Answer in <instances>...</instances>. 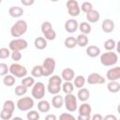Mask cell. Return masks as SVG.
Returning a JSON list of instances; mask_svg holds the SVG:
<instances>
[{
    "mask_svg": "<svg viewBox=\"0 0 120 120\" xmlns=\"http://www.w3.org/2000/svg\"><path fill=\"white\" fill-rule=\"evenodd\" d=\"M76 40H77V46H80V47H86L88 45V38L86 35H83V34H80L78 35V37L76 38Z\"/></svg>",
    "mask_w": 120,
    "mask_h": 120,
    "instance_id": "83f0119b",
    "label": "cell"
},
{
    "mask_svg": "<svg viewBox=\"0 0 120 120\" xmlns=\"http://www.w3.org/2000/svg\"><path fill=\"white\" fill-rule=\"evenodd\" d=\"M64 27H65V30L68 33H74V32H76L78 30L79 22L75 19H68V20L66 21Z\"/></svg>",
    "mask_w": 120,
    "mask_h": 120,
    "instance_id": "9a60e30c",
    "label": "cell"
},
{
    "mask_svg": "<svg viewBox=\"0 0 120 120\" xmlns=\"http://www.w3.org/2000/svg\"><path fill=\"white\" fill-rule=\"evenodd\" d=\"M64 105L66 107V109L68 112H75L78 108L77 105V97H75V95L73 94H68L65 96L64 98Z\"/></svg>",
    "mask_w": 120,
    "mask_h": 120,
    "instance_id": "9c48e42d",
    "label": "cell"
},
{
    "mask_svg": "<svg viewBox=\"0 0 120 120\" xmlns=\"http://www.w3.org/2000/svg\"><path fill=\"white\" fill-rule=\"evenodd\" d=\"M99 18H100L99 12L96 9H92L86 13V20H87L88 23L89 22H98Z\"/></svg>",
    "mask_w": 120,
    "mask_h": 120,
    "instance_id": "ffe728a7",
    "label": "cell"
},
{
    "mask_svg": "<svg viewBox=\"0 0 120 120\" xmlns=\"http://www.w3.org/2000/svg\"><path fill=\"white\" fill-rule=\"evenodd\" d=\"M101 29L104 33H112L114 29V22L111 19H105L103 20L101 23Z\"/></svg>",
    "mask_w": 120,
    "mask_h": 120,
    "instance_id": "e0dca14e",
    "label": "cell"
},
{
    "mask_svg": "<svg viewBox=\"0 0 120 120\" xmlns=\"http://www.w3.org/2000/svg\"><path fill=\"white\" fill-rule=\"evenodd\" d=\"M103 46H104V49L107 50V52H112L116 47V42H115L114 39L109 38V39H107V40L104 41Z\"/></svg>",
    "mask_w": 120,
    "mask_h": 120,
    "instance_id": "1f68e13d",
    "label": "cell"
},
{
    "mask_svg": "<svg viewBox=\"0 0 120 120\" xmlns=\"http://www.w3.org/2000/svg\"><path fill=\"white\" fill-rule=\"evenodd\" d=\"M61 78L65 82H71L75 78V72L70 68H66L61 72Z\"/></svg>",
    "mask_w": 120,
    "mask_h": 120,
    "instance_id": "2e32d148",
    "label": "cell"
},
{
    "mask_svg": "<svg viewBox=\"0 0 120 120\" xmlns=\"http://www.w3.org/2000/svg\"><path fill=\"white\" fill-rule=\"evenodd\" d=\"M118 62V55L114 52H106L100 55V63L104 67H112Z\"/></svg>",
    "mask_w": 120,
    "mask_h": 120,
    "instance_id": "3957f363",
    "label": "cell"
},
{
    "mask_svg": "<svg viewBox=\"0 0 120 120\" xmlns=\"http://www.w3.org/2000/svg\"><path fill=\"white\" fill-rule=\"evenodd\" d=\"M31 93H32V97L34 98L41 100L45 96V86H44L43 82H35V84L32 86Z\"/></svg>",
    "mask_w": 120,
    "mask_h": 120,
    "instance_id": "30bf717a",
    "label": "cell"
},
{
    "mask_svg": "<svg viewBox=\"0 0 120 120\" xmlns=\"http://www.w3.org/2000/svg\"><path fill=\"white\" fill-rule=\"evenodd\" d=\"M91 120H103V116L100 113H95L93 114Z\"/></svg>",
    "mask_w": 120,
    "mask_h": 120,
    "instance_id": "f6af8a7d",
    "label": "cell"
},
{
    "mask_svg": "<svg viewBox=\"0 0 120 120\" xmlns=\"http://www.w3.org/2000/svg\"><path fill=\"white\" fill-rule=\"evenodd\" d=\"M87 82L89 84H103L105 83L106 80L103 76H101L99 73H97V72H93V73H90L87 77Z\"/></svg>",
    "mask_w": 120,
    "mask_h": 120,
    "instance_id": "4fadbf2b",
    "label": "cell"
},
{
    "mask_svg": "<svg viewBox=\"0 0 120 120\" xmlns=\"http://www.w3.org/2000/svg\"><path fill=\"white\" fill-rule=\"evenodd\" d=\"M59 120H77L71 113L68 112H63L59 116Z\"/></svg>",
    "mask_w": 120,
    "mask_h": 120,
    "instance_id": "ab89813d",
    "label": "cell"
},
{
    "mask_svg": "<svg viewBox=\"0 0 120 120\" xmlns=\"http://www.w3.org/2000/svg\"><path fill=\"white\" fill-rule=\"evenodd\" d=\"M34 45L38 50H44L47 47V40L43 37H38L34 40Z\"/></svg>",
    "mask_w": 120,
    "mask_h": 120,
    "instance_id": "603a6c76",
    "label": "cell"
},
{
    "mask_svg": "<svg viewBox=\"0 0 120 120\" xmlns=\"http://www.w3.org/2000/svg\"><path fill=\"white\" fill-rule=\"evenodd\" d=\"M3 83L4 85L8 86V87H10V86H13L15 84V77L12 76L11 74L10 75H5L3 77Z\"/></svg>",
    "mask_w": 120,
    "mask_h": 120,
    "instance_id": "d6a6232c",
    "label": "cell"
},
{
    "mask_svg": "<svg viewBox=\"0 0 120 120\" xmlns=\"http://www.w3.org/2000/svg\"><path fill=\"white\" fill-rule=\"evenodd\" d=\"M61 90L66 94H72L73 90H74V85L71 82H65L62 83V86H61Z\"/></svg>",
    "mask_w": 120,
    "mask_h": 120,
    "instance_id": "f546056e",
    "label": "cell"
},
{
    "mask_svg": "<svg viewBox=\"0 0 120 120\" xmlns=\"http://www.w3.org/2000/svg\"><path fill=\"white\" fill-rule=\"evenodd\" d=\"M41 33L43 34V38L46 40H53L56 38V33L55 31L52 29V25L50 22L45 21L44 22H42L41 24Z\"/></svg>",
    "mask_w": 120,
    "mask_h": 120,
    "instance_id": "8992f818",
    "label": "cell"
},
{
    "mask_svg": "<svg viewBox=\"0 0 120 120\" xmlns=\"http://www.w3.org/2000/svg\"><path fill=\"white\" fill-rule=\"evenodd\" d=\"M86 54L91 58H95L100 54V48L96 45H89L86 48Z\"/></svg>",
    "mask_w": 120,
    "mask_h": 120,
    "instance_id": "ac0fdd59",
    "label": "cell"
},
{
    "mask_svg": "<svg viewBox=\"0 0 120 120\" xmlns=\"http://www.w3.org/2000/svg\"><path fill=\"white\" fill-rule=\"evenodd\" d=\"M66 6H67V8H68V14L70 16H72V17L79 16V14L81 12V8H80V6H79L78 1L68 0L67 2Z\"/></svg>",
    "mask_w": 120,
    "mask_h": 120,
    "instance_id": "7c38bea8",
    "label": "cell"
},
{
    "mask_svg": "<svg viewBox=\"0 0 120 120\" xmlns=\"http://www.w3.org/2000/svg\"><path fill=\"white\" fill-rule=\"evenodd\" d=\"M85 82H86V80L82 75H78L73 79V85L76 88L81 89V88H82L84 86Z\"/></svg>",
    "mask_w": 120,
    "mask_h": 120,
    "instance_id": "d4e9b609",
    "label": "cell"
},
{
    "mask_svg": "<svg viewBox=\"0 0 120 120\" xmlns=\"http://www.w3.org/2000/svg\"><path fill=\"white\" fill-rule=\"evenodd\" d=\"M103 120H117V117L114 114H107L105 117H103Z\"/></svg>",
    "mask_w": 120,
    "mask_h": 120,
    "instance_id": "bcb514c9",
    "label": "cell"
},
{
    "mask_svg": "<svg viewBox=\"0 0 120 120\" xmlns=\"http://www.w3.org/2000/svg\"><path fill=\"white\" fill-rule=\"evenodd\" d=\"M27 22L24 20H18L10 28V35L13 38H20L27 31Z\"/></svg>",
    "mask_w": 120,
    "mask_h": 120,
    "instance_id": "7a4b0ae2",
    "label": "cell"
},
{
    "mask_svg": "<svg viewBox=\"0 0 120 120\" xmlns=\"http://www.w3.org/2000/svg\"><path fill=\"white\" fill-rule=\"evenodd\" d=\"M16 105H17V108L21 112H28L34 107L35 103H34V99L32 98L23 97V98H21L18 99Z\"/></svg>",
    "mask_w": 120,
    "mask_h": 120,
    "instance_id": "52a82bcc",
    "label": "cell"
},
{
    "mask_svg": "<svg viewBox=\"0 0 120 120\" xmlns=\"http://www.w3.org/2000/svg\"><path fill=\"white\" fill-rule=\"evenodd\" d=\"M10 50L8 48H0V59H7L10 56Z\"/></svg>",
    "mask_w": 120,
    "mask_h": 120,
    "instance_id": "74e56055",
    "label": "cell"
},
{
    "mask_svg": "<svg viewBox=\"0 0 120 120\" xmlns=\"http://www.w3.org/2000/svg\"><path fill=\"white\" fill-rule=\"evenodd\" d=\"M21 3H22L23 6H32V5L35 3V1H34V0H22Z\"/></svg>",
    "mask_w": 120,
    "mask_h": 120,
    "instance_id": "ee69618b",
    "label": "cell"
},
{
    "mask_svg": "<svg viewBox=\"0 0 120 120\" xmlns=\"http://www.w3.org/2000/svg\"><path fill=\"white\" fill-rule=\"evenodd\" d=\"M27 89H28V88H26L25 86L20 84V85H17V86L15 87L14 92H15V95H16V96H18V97H22V96H24V95L27 93Z\"/></svg>",
    "mask_w": 120,
    "mask_h": 120,
    "instance_id": "d590c367",
    "label": "cell"
},
{
    "mask_svg": "<svg viewBox=\"0 0 120 120\" xmlns=\"http://www.w3.org/2000/svg\"><path fill=\"white\" fill-rule=\"evenodd\" d=\"M63 83V80L58 75H52L48 82L47 90L52 95H57L61 91V86Z\"/></svg>",
    "mask_w": 120,
    "mask_h": 120,
    "instance_id": "6da1fadb",
    "label": "cell"
},
{
    "mask_svg": "<svg viewBox=\"0 0 120 120\" xmlns=\"http://www.w3.org/2000/svg\"><path fill=\"white\" fill-rule=\"evenodd\" d=\"M92 112V108L90 104L83 102L79 107V114L77 120H90V114Z\"/></svg>",
    "mask_w": 120,
    "mask_h": 120,
    "instance_id": "8fae6325",
    "label": "cell"
},
{
    "mask_svg": "<svg viewBox=\"0 0 120 120\" xmlns=\"http://www.w3.org/2000/svg\"><path fill=\"white\" fill-rule=\"evenodd\" d=\"M8 71L15 78H24L27 75V69L24 66L19 63H13L8 67Z\"/></svg>",
    "mask_w": 120,
    "mask_h": 120,
    "instance_id": "277c9868",
    "label": "cell"
},
{
    "mask_svg": "<svg viewBox=\"0 0 120 120\" xmlns=\"http://www.w3.org/2000/svg\"><path fill=\"white\" fill-rule=\"evenodd\" d=\"M64 45L66 48L68 49H73L77 46V40H76V38L70 36V37H68L65 40H64Z\"/></svg>",
    "mask_w": 120,
    "mask_h": 120,
    "instance_id": "484cf974",
    "label": "cell"
},
{
    "mask_svg": "<svg viewBox=\"0 0 120 120\" xmlns=\"http://www.w3.org/2000/svg\"><path fill=\"white\" fill-rule=\"evenodd\" d=\"M31 75L33 78H40L43 76L41 66H34L31 70Z\"/></svg>",
    "mask_w": 120,
    "mask_h": 120,
    "instance_id": "e575fe53",
    "label": "cell"
},
{
    "mask_svg": "<svg viewBox=\"0 0 120 120\" xmlns=\"http://www.w3.org/2000/svg\"><path fill=\"white\" fill-rule=\"evenodd\" d=\"M38 109L40 112H48L51 109V104L48 100L41 99L38 102Z\"/></svg>",
    "mask_w": 120,
    "mask_h": 120,
    "instance_id": "cb8c5ba5",
    "label": "cell"
},
{
    "mask_svg": "<svg viewBox=\"0 0 120 120\" xmlns=\"http://www.w3.org/2000/svg\"><path fill=\"white\" fill-rule=\"evenodd\" d=\"M45 120H57V117H56L55 114L50 113V114H47L45 116Z\"/></svg>",
    "mask_w": 120,
    "mask_h": 120,
    "instance_id": "7dc6e473",
    "label": "cell"
},
{
    "mask_svg": "<svg viewBox=\"0 0 120 120\" xmlns=\"http://www.w3.org/2000/svg\"><path fill=\"white\" fill-rule=\"evenodd\" d=\"M52 105L55 109L61 108L64 105V98L59 94L54 95V97L52 98Z\"/></svg>",
    "mask_w": 120,
    "mask_h": 120,
    "instance_id": "7402d4cb",
    "label": "cell"
},
{
    "mask_svg": "<svg viewBox=\"0 0 120 120\" xmlns=\"http://www.w3.org/2000/svg\"><path fill=\"white\" fill-rule=\"evenodd\" d=\"M78 29L82 32V34H83V35H88V34H90L91 33V25H90V23H88L87 22H81L80 24H79V27H78Z\"/></svg>",
    "mask_w": 120,
    "mask_h": 120,
    "instance_id": "4316f807",
    "label": "cell"
},
{
    "mask_svg": "<svg viewBox=\"0 0 120 120\" xmlns=\"http://www.w3.org/2000/svg\"><path fill=\"white\" fill-rule=\"evenodd\" d=\"M12 114H13V113L7 112H5V111H3V110L0 112V117H1V119H3V120H9V119H11V118H12Z\"/></svg>",
    "mask_w": 120,
    "mask_h": 120,
    "instance_id": "7bdbcfd3",
    "label": "cell"
},
{
    "mask_svg": "<svg viewBox=\"0 0 120 120\" xmlns=\"http://www.w3.org/2000/svg\"><path fill=\"white\" fill-rule=\"evenodd\" d=\"M39 117H40L39 112H38V111H35V110L28 111L26 114L27 120H39Z\"/></svg>",
    "mask_w": 120,
    "mask_h": 120,
    "instance_id": "8d00e7d4",
    "label": "cell"
},
{
    "mask_svg": "<svg viewBox=\"0 0 120 120\" xmlns=\"http://www.w3.org/2000/svg\"><path fill=\"white\" fill-rule=\"evenodd\" d=\"M107 89L111 93H118L120 90V83L118 82V81L110 82L107 84Z\"/></svg>",
    "mask_w": 120,
    "mask_h": 120,
    "instance_id": "f1b7e54d",
    "label": "cell"
},
{
    "mask_svg": "<svg viewBox=\"0 0 120 120\" xmlns=\"http://www.w3.org/2000/svg\"><path fill=\"white\" fill-rule=\"evenodd\" d=\"M11 120H23V119L22 117H20V116H15V117H12Z\"/></svg>",
    "mask_w": 120,
    "mask_h": 120,
    "instance_id": "c3c4849f",
    "label": "cell"
},
{
    "mask_svg": "<svg viewBox=\"0 0 120 120\" xmlns=\"http://www.w3.org/2000/svg\"><path fill=\"white\" fill-rule=\"evenodd\" d=\"M55 60L52 57H47L45 58V60L43 61L41 68H42V73L44 77H48L50 75H52L54 72L55 69Z\"/></svg>",
    "mask_w": 120,
    "mask_h": 120,
    "instance_id": "5b68a950",
    "label": "cell"
},
{
    "mask_svg": "<svg viewBox=\"0 0 120 120\" xmlns=\"http://www.w3.org/2000/svg\"><path fill=\"white\" fill-rule=\"evenodd\" d=\"M28 47V42L24 38H15L8 43V49L11 52H21Z\"/></svg>",
    "mask_w": 120,
    "mask_h": 120,
    "instance_id": "ba28073f",
    "label": "cell"
},
{
    "mask_svg": "<svg viewBox=\"0 0 120 120\" xmlns=\"http://www.w3.org/2000/svg\"><path fill=\"white\" fill-rule=\"evenodd\" d=\"M89 97H90V92H89V90H88L87 88H84V87L81 88V89L78 91V93H77V98H78V99L81 100L82 102L87 101L88 98H89Z\"/></svg>",
    "mask_w": 120,
    "mask_h": 120,
    "instance_id": "44dd1931",
    "label": "cell"
},
{
    "mask_svg": "<svg viewBox=\"0 0 120 120\" xmlns=\"http://www.w3.org/2000/svg\"><path fill=\"white\" fill-rule=\"evenodd\" d=\"M80 8H81V10H82L83 12L87 13V12H89L90 10L93 9V5H92L90 2H83V3L82 4V6L80 7Z\"/></svg>",
    "mask_w": 120,
    "mask_h": 120,
    "instance_id": "f35d334b",
    "label": "cell"
},
{
    "mask_svg": "<svg viewBox=\"0 0 120 120\" xmlns=\"http://www.w3.org/2000/svg\"><path fill=\"white\" fill-rule=\"evenodd\" d=\"M10 57L12 60H14L15 62H18L22 59V53L20 52H11L10 53Z\"/></svg>",
    "mask_w": 120,
    "mask_h": 120,
    "instance_id": "b9f144b4",
    "label": "cell"
},
{
    "mask_svg": "<svg viewBox=\"0 0 120 120\" xmlns=\"http://www.w3.org/2000/svg\"><path fill=\"white\" fill-rule=\"evenodd\" d=\"M8 72V67L6 63H0V76H5Z\"/></svg>",
    "mask_w": 120,
    "mask_h": 120,
    "instance_id": "60d3db41",
    "label": "cell"
},
{
    "mask_svg": "<svg viewBox=\"0 0 120 120\" xmlns=\"http://www.w3.org/2000/svg\"><path fill=\"white\" fill-rule=\"evenodd\" d=\"M35 79L33 78V77H31V76H26V77H24V78H22V85H23V86H25L26 88H29V87H32L34 84H35Z\"/></svg>",
    "mask_w": 120,
    "mask_h": 120,
    "instance_id": "836d02e7",
    "label": "cell"
},
{
    "mask_svg": "<svg viewBox=\"0 0 120 120\" xmlns=\"http://www.w3.org/2000/svg\"><path fill=\"white\" fill-rule=\"evenodd\" d=\"M14 109H15V103L12 101V100H6L3 104V111L7 112H10V113H13L14 112Z\"/></svg>",
    "mask_w": 120,
    "mask_h": 120,
    "instance_id": "4dcf8cb0",
    "label": "cell"
},
{
    "mask_svg": "<svg viewBox=\"0 0 120 120\" xmlns=\"http://www.w3.org/2000/svg\"><path fill=\"white\" fill-rule=\"evenodd\" d=\"M1 3H2V0H0V4H1Z\"/></svg>",
    "mask_w": 120,
    "mask_h": 120,
    "instance_id": "681fc988",
    "label": "cell"
},
{
    "mask_svg": "<svg viewBox=\"0 0 120 120\" xmlns=\"http://www.w3.org/2000/svg\"><path fill=\"white\" fill-rule=\"evenodd\" d=\"M8 14L12 18H20L23 14V8L19 6H13L8 8Z\"/></svg>",
    "mask_w": 120,
    "mask_h": 120,
    "instance_id": "d6986e66",
    "label": "cell"
},
{
    "mask_svg": "<svg viewBox=\"0 0 120 120\" xmlns=\"http://www.w3.org/2000/svg\"><path fill=\"white\" fill-rule=\"evenodd\" d=\"M106 78L110 81V82H113V81H118L120 79V67L116 66L114 68H110L107 73H106Z\"/></svg>",
    "mask_w": 120,
    "mask_h": 120,
    "instance_id": "5bb4252c",
    "label": "cell"
}]
</instances>
